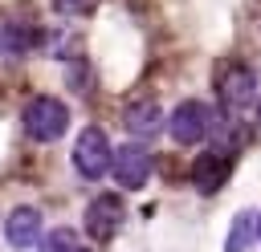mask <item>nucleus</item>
<instances>
[{"instance_id":"obj_6","label":"nucleus","mask_w":261,"mask_h":252,"mask_svg":"<svg viewBox=\"0 0 261 252\" xmlns=\"http://www.w3.org/2000/svg\"><path fill=\"white\" fill-rule=\"evenodd\" d=\"M122 215H126V207H122L118 195H98L86 207V232H90V240H110L122 228Z\"/></svg>"},{"instance_id":"obj_14","label":"nucleus","mask_w":261,"mask_h":252,"mask_svg":"<svg viewBox=\"0 0 261 252\" xmlns=\"http://www.w3.org/2000/svg\"><path fill=\"white\" fill-rule=\"evenodd\" d=\"M257 122H261V102H257Z\"/></svg>"},{"instance_id":"obj_11","label":"nucleus","mask_w":261,"mask_h":252,"mask_svg":"<svg viewBox=\"0 0 261 252\" xmlns=\"http://www.w3.org/2000/svg\"><path fill=\"white\" fill-rule=\"evenodd\" d=\"M253 240H257V215H253V211H241V215L232 219V232H228V240H224V252H245Z\"/></svg>"},{"instance_id":"obj_5","label":"nucleus","mask_w":261,"mask_h":252,"mask_svg":"<svg viewBox=\"0 0 261 252\" xmlns=\"http://www.w3.org/2000/svg\"><path fill=\"white\" fill-rule=\"evenodd\" d=\"M216 89H220V102L224 106H249L253 98H257V77H253V69L249 65H224L220 69V77H216Z\"/></svg>"},{"instance_id":"obj_9","label":"nucleus","mask_w":261,"mask_h":252,"mask_svg":"<svg viewBox=\"0 0 261 252\" xmlns=\"http://www.w3.org/2000/svg\"><path fill=\"white\" fill-rule=\"evenodd\" d=\"M122 118H126V130L139 134V138H147V134L159 130V106L155 102H135V106H126Z\"/></svg>"},{"instance_id":"obj_13","label":"nucleus","mask_w":261,"mask_h":252,"mask_svg":"<svg viewBox=\"0 0 261 252\" xmlns=\"http://www.w3.org/2000/svg\"><path fill=\"white\" fill-rule=\"evenodd\" d=\"M57 4V12H69V16H86V12H94V4L98 0H53Z\"/></svg>"},{"instance_id":"obj_4","label":"nucleus","mask_w":261,"mask_h":252,"mask_svg":"<svg viewBox=\"0 0 261 252\" xmlns=\"http://www.w3.org/2000/svg\"><path fill=\"white\" fill-rule=\"evenodd\" d=\"M110 171H114L118 187H126V191H139V187L151 179V154H147L139 142H126V146H118V150H114V163H110Z\"/></svg>"},{"instance_id":"obj_12","label":"nucleus","mask_w":261,"mask_h":252,"mask_svg":"<svg viewBox=\"0 0 261 252\" xmlns=\"http://www.w3.org/2000/svg\"><path fill=\"white\" fill-rule=\"evenodd\" d=\"M41 252H86L77 244V232L73 228H53L45 240H41Z\"/></svg>"},{"instance_id":"obj_2","label":"nucleus","mask_w":261,"mask_h":252,"mask_svg":"<svg viewBox=\"0 0 261 252\" xmlns=\"http://www.w3.org/2000/svg\"><path fill=\"white\" fill-rule=\"evenodd\" d=\"M65 126H69V110H65V102H57V98H33V102L24 106V130H29L37 142H53V138H61Z\"/></svg>"},{"instance_id":"obj_8","label":"nucleus","mask_w":261,"mask_h":252,"mask_svg":"<svg viewBox=\"0 0 261 252\" xmlns=\"http://www.w3.org/2000/svg\"><path fill=\"white\" fill-rule=\"evenodd\" d=\"M224 175H228V163H224V154H204V159H196V167H192V183H196V191H204V195H212L220 183H224Z\"/></svg>"},{"instance_id":"obj_15","label":"nucleus","mask_w":261,"mask_h":252,"mask_svg":"<svg viewBox=\"0 0 261 252\" xmlns=\"http://www.w3.org/2000/svg\"><path fill=\"white\" fill-rule=\"evenodd\" d=\"M257 236H261V219H257Z\"/></svg>"},{"instance_id":"obj_10","label":"nucleus","mask_w":261,"mask_h":252,"mask_svg":"<svg viewBox=\"0 0 261 252\" xmlns=\"http://www.w3.org/2000/svg\"><path fill=\"white\" fill-rule=\"evenodd\" d=\"M33 45V33L20 24H0V61H20Z\"/></svg>"},{"instance_id":"obj_1","label":"nucleus","mask_w":261,"mask_h":252,"mask_svg":"<svg viewBox=\"0 0 261 252\" xmlns=\"http://www.w3.org/2000/svg\"><path fill=\"white\" fill-rule=\"evenodd\" d=\"M110 163H114V150H110L106 130L86 126L77 134V142H73V167H77V175L82 179H102V175H110Z\"/></svg>"},{"instance_id":"obj_3","label":"nucleus","mask_w":261,"mask_h":252,"mask_svg":"<svg viewBox=\"0 0 261 252\" xmlns=\"http://www.w3.org/2000/svg\"><path fill=\"white\" fill-rule=\"evenodd\" d=\"M167 130H171V138H175V142L196 146V142H204V138H208V130H212V110H208L204 102L188 98V102H179V106L171 110Z\"/></svg>"},{"instance_id":"obj_7","label":"nucleus","mask_w":261,"mask_h":252,"mask_svg":"<svg viewBox=\"0 0 261 252\" xmlns=\"http://www.w3.org/2000/svg\"><path fill=\"white\" fill-rule=\"evenodd\" d=\"M4 240H8L12 248H33V244L41 240V211H37V207H16V211H8V219H4Z\"/></svg>"}]
</instances>
